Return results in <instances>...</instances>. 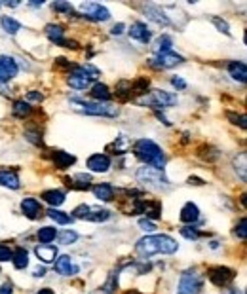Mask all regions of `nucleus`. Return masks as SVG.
<instances>
[{
    "label": "nucleus",
    "instance_id": "17",
    "mask_svg": "<svg viewBox=\"0 0 247 294\" xmlns=\"http://www.w3.org/2000/svg\"><path fill=\"white\" fill-rule=\"evenodd\" d=\"M21 211L25 217H29L31 220H34V219H38L42 215V205L34 200V198H25L21 201Z\"/></svg>",
    "mask_w": 247,
    "mask_h": 294
},
{
    "label": "nucleus",
    "instance_id": "55",
    "mask_svg": "<svg viewBox=\"0 0 247 294\" xmlns=\"http://www.w3.org/2000/svg\"><path fill=\"white\" fill-rule=\"evenodd\" d=\"M126 294H139L137 291H129V293H126Z\"/></svg>",
    "mask_w": 247,
    "mask_h": 294
},
{
    "label": "nucleus",
    "instance_id": "45",
    "mask_svg": "<svg viewBox=\"0 0 247 294\" xmlns=\"http://www.w3.org/2000/svg\"><path fill=\"white\" fill-rule=\"evenodd\" d=\"M228 120H232V124H240V127L242 129H246V116L244 114H240V116H236V114H228Z\"/></svg>",
    "mask_w": 247,
    "mask_h": 294
},
{
    "label": "nucleus",
    "instance_id": "12",
    "mask_svg": "<svg viewBox=\"0 0 247 294\" xmlns=\"http://www.w3.org/2000/svg\"><path fill=\"white\" fill-rule=\"evenodd\" d=\"M184 59L181 55H177V53H173V52H167V53H162V55H156L154 59H151V65L156 67V69H171V67L181 65Z\"/></svg>",
    "mask_w": 247,
    "mask_h": 294
},
{
    "label": "nucleus",
    "instance_id": "48",
    "mask_svg": "<svg viewBox=\"0 0 247 294\" xmlns=\"http://www.w3.org/2000/svg\"><path fill=\"white\" fill-rule=\"evenodd\" d=\"M27 101H42V93H38V91H29L27 93Z\"/></svg>",
    "mask_w": 247,
    "mask_h": 294
},
{
    "label": "nucleus",
    "instance_id": "41",
    "mask_svg": "<svg viewBox=\"0 0 247 294\" xmlns=\"http://www.w3.org/2000/svg\"><path fill=\"white\" fill-rule=\"evenodd\" d=\"M234 233H236L240 239H244V241H246V239H247L246 219H240V222H238V226H236V230H234Z\"/></svg>",
    "mask_w": 247,
    "mask_h": 294
},
{
    "label": "nucleus",
    "instance_id": "34",
    "mask_svg": "<svg viewBox=\"0 0 247 294\" xmlns=\"http://www.w3.org/2000/svg\"><path fill=\"white\" fill-rule=\"evenodd\" d=\"M118 287V272L112 273L110 277H108V281L105 283V287H101L97 293L93 294H114V289Z\"/></svg>",
    "mask_w": 247,
    "mask_h": 294
},
{
    "label": "nucleus",
    "instance_id": "8",
    "mask_svg": "<svg viewBox=\"0 0 247 294\" xmlns=\"http://www.w3.org/2000/svg\"><path fill=\"white\" fill-rule=\"evenodd\" d=\"M80 11H82L84 17L91 19V21H108L110 19V11L105 6L97 4V2H84V4H80Z\"/></svg>",
    "mask_w": 247,
    "mask_h": 294
},
{
    "label": "nucleus",
    "instance_id": "20",
    "mask_svg": "<svg viewBox=\"0 0 247 294\" xmlns=\"http://www.w3.org/2000/svg\"><path fill=\"white\" fill-rule=\"evenodd\" d=\"M91 97L95 99L97 103H110V99H112V93L108 91V87L105 84H101V82H97V84L91 85Z\"/></svg>",
    "mask_w": 247,
    "mask_h": 294
},
{
    "label": "nucleus",
    "instance_id": "2",
    "mask_svg": "<svg viewBox=\"0 0 247 294\" xmlns=\"http://www.w3.org/2000/svg\"><path fill=\"white\" fill-rule=\"evenodd\" d=\"M133 152H135V158L141 159L147 165H151V167L164 169V165H165L164 150L151 139H139L135 143V147H133Z\"/></svg>",
    "mask_w": 247,
    "mask_h": 294
},
{
    "label": "nucleus",
    "instance_id": "38",
    "mask_svg": "<svg viewBox=\"0 0 247 294\" xmlns=\"http://www.w3.org/2000/svg\"><path fill=\"white\" fill-rule=\"evenodd\" d=\"M76 239H78V233H76V231L67 230V231H63V233H59V241L63 243V245H71V243H75Z\"/></svg>",
    "mask_w": 247,
    "mask_h": 294
},
{
    "label": "nucleus",
    "instance_id": "24",
    "mask_svg": "<svg viewBox=\"0 0 247 294\" xmlns=\"http://www.w3.org/2000/svg\"><path fill=\"white\" fill-rule=\"evenodd\" d=\"M42 200L46 201V203H50L52 209H55V207H59V205L65 203V194L61 190H46L42 194Z\"/></svg>",
    "mask_w": 247,
    "mask_h": 294
},
{
    "label": "nucleus",
    "instance_id": "14",
    "mask_svg": "<svg viewBox=\"0 0 247 294\" xmlns=\"http://www.w3.org/2000/svg\"><path fill=\"white\" fill-rule=\"evenodd\" d=\"M129 36L133 38V40H137L141 44H149L152 38V32L149 31V27H147V23H133L131 27H129Z\"/></svg>",
    "mask_w": 247,
    "mask_h": 294
},
{
    "label": "nucleus",
    "instance_id": "16",
    "mask_svg": "<svg viewBox=\"0 0 247 294\" xmlns=\"http://www.w3.org/2000/svg\"><path fill=\"white\" fill-rule=\"evenodd\" d=\"M55 272L61 275H75L78 272V266H75L73 258L69 254H63L59 258H55Z\"/></svg>",
    "mask_w": 247,
    "mask_h": 294
},
{
    "label": "nucleus",
    "instance_id": "27",
    "mask_svg": "<svg viewBox=\"0 0 247 294\" xmlns=\"http://www.w3.org/2000/svg\"><path fill=\"white\" fill-rule=\"evenodd\" d=\"M171 46H173L171 36H167V34H162L160 38H158V40L154 42L152 50H154V53H156V55H162V53L171 52Z\"/></svg>",
    "mask_w": 247,
    "mask_h": 294
},
{
    "label": "nucleus",
    "instance_id": "22",
    "mask_svg": "<svg viewBox=\"0 0 247 294\" xmlns=\"http://www.w3.org/2000/svg\"><path fill=\"white\" fill-rule=\"evenodd\" d=\"M76 161V158L69 152H63V150H55L54 152V163L57 169H67L71 167Z\"/></svg>",
    "mask_w": 247,
    "mask_h": 294
},
{
    "label": "nucleus",
    "instance_id": "30",
    "mask_svg": "<svg viewBox=\"0 0 247 294\" xmlns=\"http://www.w3.org/2000/svg\"><path fill=\"white\" fill-rule=\"evenodd\" d=\"M89 182H91V177L86 175V173H78L73 179H69V184L76 190H87L89 188Z\"/></svg>",
    "mask_w": 247,
    "mask_h": 294
},
{
    "label": "nucleus",
    "instance_id": "5",
    "mask_svg": "<svg viewBox=\"0 0 247 294\" xmlns=\"http://www.w3.org/2000/svg\"><path fill=\"white\" fill-rule=\"evenodd\" d=\"M139 105L154 106V108H167L177 103V95L169 93V91H164V89H152L149 95L137 99Z\"/></svg>",
    "mask_w": 247,
    "mask_h": 294
},
{
    "label": "nucleus",
    "instance_id": "53",
    "mask_svg": "<svg viewBox=\"0 0 247 294\" xmlns=\"http://www.w3.org/2000/svg\"><path fill=\"white\" fill-rule=\"evenodd\" d=\"M225 294H244L242 291H238V289H228Z\"/></svg>",
    "mask_w": 247,
    "mask_h": 294
},
{
    "label": "nucleus",
    "instance_id": "28",
    "mask_svg": "<svg viewBox=\"0 0 247 294\" xmlns=\"http://www.w3.org/2000/svg\"><path fill=\"white\" fill-rule=\"evenodd\" d=\"M11 262H13V266H15L17 270H25V268L29 266V252L25 251L23 247L15 249V251H13V256H11Z\"/></svg>",
    "mask_w": 247,
    "mask_h": 294
},
{
    "label": "nucleus",
    "instance_id": "31",
    "mask_svg": "<svg viewBox=\"0 0 247 294\" xmlns=\"http://www.w3.org/2000/svg\"><path fill=\"white\" fill-rule=\"evenodd\" d=\"M11 112L15 118H25V116H29L32 112L31 105L27 103V101H15L13 106H11Z\"/></svg>",
    "mask_w": 247,
    "mask_h": 294
},
{
    "label": "nucleus",
    "instance_id": "35",
    "mask_svg": "<svg viewBox=\"0 0 247 294\" xmlns=\"http://www.w3.org/2000/svg\"><path fill=\"white\" fill-rule=\"evenodd\" d=\"M55 235H57V230L52 228V226H44L38 230V239L40 243H52L55 239Z\"/></svg>",
    "mask_w": 247,
    "mask_h": 294
},
{
    "label": "nucleus",
    "instance_id": "4",
    "mask_svg": "<svg viewBox=\"0 0 247 294\" xmlns=\"http://www.w3.org/2000/svg\"><path fill=\"white\" fill-rule=\"evenodd\" d=\"M71 105L75 110L82 112V114L89 116H107V118H114L118 114V108L110 103H86V101H80V99H73Z\"/></svg>",
    "mask_w": 247,
    "mask_h": 294
},
{
    "label": "nucleus",
    "instance_id": "10",
    "mask_svg": "<svg viewBox=\"0 0 247 294\" xmlns=\"http://www.w3.org/2000/svg\"><path fill=\"white\" fill-rule=\"evenodd\" d=\"M135 213H145L149 220H152V219H160L162 217V205L158 203V201L137 200L135 201V205H133V213H131V215H135Z\"/></svg>",
    "mask_w": 247,
    "mask_h": 294
},
{
    "label": "nucleus",
    "instance_id": "32",
    "mask_svg": "<svg viewBox=\"0 0 247 294\" xmlns=\"http://www.w3.org/2000/svg\"><path fill=\"white\" fill-rule=\"evenodd\" d=\"M0 25H2V29L8 32V34H15V32L21 29V23L15 21L10 15H4V17L0 19Z\"/></svg>",
    "mask_w": 247,
    "mask_h": 294
},
{
    "label": "nucleus",
    "instance_id": "18",
    "mask_svg": "<svg viewBox=\"0 0 247 294\" xmlns=\"http://www.w3.org/2000/svg\"><path fill=\"white\" fill-rule=\"evenodd\" d=\"M0 184L11 190H17L21 186L17 173H15V171H10V169H0Z\"/></svg>",
    "mask_w": 247,
    "mask_h": 294
},
{
    "label": "nucleus",
    "instance_id": "26",
    "mask_svg": "<svg viewBox=\"0 0 247 294\" xmlns=\"http://www.w3.org/2000/svg\"><path fill=\"white\" fill-rule=\"evenodd\" d=\"M228 73H230V76L234 78V80H238V82H246V76H247V71H246V63L244 61H234V63L228 65Z\"/></svg>",
    "mask_w": 247,
    "mask_h": 294
},
{
    "label": "nucleus",
    "instance_id": "33",
    "mask_svg": "<svg viewBox=\"0 0 247 294\" xmlns=\"http://www.w3.org/2000/svg\"><path fill=\"white\" fill-rule=\"evenodd\" d=\"M48 213V217L52 219V220H55L57 224H69V222H73V217L71 215H67V213H63V211L59 209H50L46 211Z\"/></svg>",
    "mask_w": 247,
    "mask_h": 294
},
{
    "label": "nucleus",
    "instance_id": "29",
    "mask_svg": "<svg viewBox=\"0 0 247 294\" xmlns=\"http://www.w3.org/2000/svg\"><path fill=\"white\" fill-rule=\"evenodd\" d=\"M110 219V211L107 209H91L87 211V215L84 217V220H89V222H105Z\"/></svg>",
    "mask_w": 247,
    "mask_h": 294
},
{
    "label": "nucleus",
    "instance_id": "7",
    "mask_svg": "<svg viewBox=\"0 0 247 294\" xmlns=\"http://www.w3.org/2000/svg\"><path fill=\"white\" fill-rule=\"evenodd\" d=\"M204 279L196 270H186L179 279V287H177V294H200L202 291Z\"/></svg>",
    "mask_w": 247,
    "mask_h": 294
},
{
    "label": "nucleus",
    "instance_id": "11",
    "mask_svg": "<svg viewBox=\"0 0 247 294\" xmlns=\"http://www.w3.org/2000/svg\"><path fill=\"white\" fill-rule=\"evenodd\" d=\"M17 71H19V67H17L13 57H10V55H0V84L10 82L11 78H15Z\"/></svg>",
    "mask_w": 247,
    "mask_h": 294
},
{
    "label": "nucleus",
    "instance_id": "1",
    "mask_svg": "<svg viewBox=\"0 0 247 294\" xmlns=\"http://www.w3.org/2000/svg\"><path fill=\"white\" fill-rule=\"evenodd\" d=\"M179 249V245L177 241L169 237V235H147V237H143L137 241L135 245V251L139 256L143 258H149L152 254H156V252H162V254H171Z\"/></svg>",
    "mask_w": 247,
    "mask_h": 294
},
{
    "label": "nucleus",
    "instance_id": "54",
    "mask_svg": "<svg viewBox=\"0 0 247 294\" xmlns=\"http://www.w3.org/2000/svg\"><path fill=\"white\" fill-rule=\"evenodd\" d=\"M190 184H204V182L200 179H192V177H190Z\"/></svg>",
    "mask_w": 247,
    "mask_h": 294
},
{
    "label": "nucleus",
    "instance_id": "15",
    "mask_svg": "<svg viewBox=\"0 0 247 294\" xmlns=\"http://www.w3.org/2000/svg\"><path fill=\"white\" fill-rule=\"evenodd\" d=\"M145 13H147V17H149L151 21L156 23V25H162V27H167V25H169V19H167L165 11L162 10L160 6L147 4V6H145Z\"/></svg>",
    "mask_w": 247,
    "mask_h": 294
},
{
    "label": "nucleus",
    "instance_id": "46",
    "mask_svg": "<svg viewBox=\"0 0 247 294\" xmlns=\"http://www.w3.org/2000/svg\"><path fill=\"white\" fill-rule=\"evenodd\" d=\"M118 141H122V137H118ZM122 143H124V145H128V139L124 137V141H122ZM112 147L116 148V154H124V152H126V148H128V147H122L120 143H114Z\"/></svg>",
    "mask_w": 247,
    "mask_h": 294
},
{
    "label": "nucleus",
    "instance_id": "3",
    "mask_svg": "<svg viewBox=\"0 0 247 294\" xmlns=\"http://www.w3.org/2000/svg\"><path fill=\"white\" fill-rule=\"evenodd\" d=\"M97 74L99 71L93 69L91 65H82V67H75V71L69 74V78H67V82L71 87H75V89H87V87H91L93 84V80L97 78Z\"/></svg>",
    "mask_w": 247,
    "mask_h": 294
},
{
    "label": "nucleus",
    "instance_id": "36",
    "mask_svg": "<svg viewBox=\"0 0 247 294\" xmlns=\"http://www.w3.org/2000/svg\"><path fill=\"white\" fill-rule=\"evenodd\" d=\"M246 159H247V154L246 152H242L240 154V158L234 159V167H236V173H240V179L246 182L247 175H246Z\"/></svg>",
    "mask_w": 247,
    "mask_h": 294
},
{
    "label": "nucleus",
    "instance_id": "6",
    "mask_svg": "<svg viewBox=\"0 0 247 294\" xmlns=\"http://www.w3.org/2000/svg\"><path fill=\"white\" fill-rule=\"evenodd\" d=\"M137 180L141 184L149 186V188H164V186L169 184L165 175H164V171L156 167H141L137 171Z\"/></svg>",
    "mask_w": 247,
    "mask_h": 294
},
{
    "label": "nucleus",
    "instance_id": "37",
    "mask_svg": "<svg viewBox=\"0 0 247 294\" xmlns=\"http://www.w3.org/2000/svg\"><path fill=\"white\" fill-rule=\"evenodd\" d=\"M116 95H118L120 99L131 97V82H126V80L118 82V85H116Z\"/></svg>",
    "mask_w": 247,
    "mask_h": 294
},
{
    "label": "nucleus",
    "instance_id": "9",
    "mask_svg": "<svg viewBox=\"0 0 247 294\" xmlns=\"http://www.w3.org/2000/svg\"><path fill=\"white\" fill-rule=\"evenodd\" d=\"M207 275H209V281L213 285H217V287H226V285H230L236 279V272L230 270V268H223V266L211 268Z\"/></svg>",
    "mask_w": 247,
    "mask_h": 294
},
{
    "label": "nucleus",
    "instance_id": "21",
    "mask_svg": "<svg viewBox=\"0 0 247 294\" xmlns=\"http://www.w3.org/2000/svg\"><path fill=\"white\" fill-rule=\"evenodd\" d=\"M179 219H181V222H184V224H192V222H196L200 219V209L190 201V203H186L183 209H181Z\"/></svg>",
    "mask_w": 247,
    "mask_h": 294
},
{
    "label": "nucleus",
    "instance_id": "44",
    "mask_svg": "<svg viewBox=\"0 0 247 294\" xmlns=\"http://www.w3.org/2000/svg\"><path fill=\"white\" fill-rule=\"evenodd\" d=\"M139 228L143 231H154L156 230V224L152 220H149V219H141L139 220Z\"/></svg>",
    "mask_w": 247,
    "mask_h": 294
},
{
    "label": "nucleus",
    "instance_id": "43",
    "mask_svg": "<svg viewBox=\"0 0 247 294\" xmlns=\"http://www.w3.org/2000/svg\"><path fill=\"white\" fill-rule=\"evenodd\" d=\"M181 235L186 237V239H198L200 237V231L196 228H181Z\"/></svg>",
    "mask_w": 247,
    "mask_h": 294
},
{
    "label": "nucleus",
    "instance_id": "50",
    "mask_svg": "<svg viewBox=\"0 0 247 294\" xmlns=\"http://www.w3.org/2000/svg\"><path fill=\"white\" fill-rule=\"evenodd\" d=\"M124 29H126V27H124V23H118V25H114V27H112V34H114V36H118V34H122V32H124Z\"/></svg>",
    "mask_w": 247,
    "mask_h": 294
},
{
    "label": "nucleus",
    "instance_id": "51",
    "mask_svg": "<svg viewBox=\"0 0 247 294\" xmlns=\"http://www.w3.org/2000/svg\"><path fill=\"white\" fill-rule=\"evenodd\" d=\"M32 275H34V277H44V275H46V270H44V268H36Z\"/></svg>",
    "mask_w": 247,
    "mask_h": 294
},
{
    "label": "nucleus",
    "instance_id": "23",
    "mask_svg": "<svg viewBox=\"0 0 247 294\" xmlns=\"http://www.w3.org/2000/svg\"><path fill=\"white\" fill-rule=\"evenodd\" d=\"M91 190H93V196L99 201H112V198H114V188L110 184H107V182H101V184L93 186Z\"/></svg>",
    "mask_w": 247,
    "mask_h": 294
},
{
    "label": "nucleus",
    "instance_id": "25",
    "mask_svg": "<svg viewBox=\"0 0 247 294\" xmlns=\"http://www.w3.org/2000/svg\"><path fill=\"white\" fill-rule=\"evenodd\" d=\"M46 36L57 46H63L65 44V31L61 25H48L46 27Z\"/></svg>",
    "mask_w": 247,
    "mask_h": 294
},
{
    "label": "nucleus",
    "instance_id": "13",
    "mask_svg": "<svg viewBox=\"0 0 247 294\" xmlns=\"http://www.w3.org/2000/svg\"><path fill=\"white\" fill-rule=\"evenodd\" d=\"M86 165L91 173H107L110 167V158L107 154H93V156H89Z\"/></svg>",
    "mask_w": 247,
    "mask_h": 294
},
{
    "label": "nucleus",
    "instance_id": "47",
    "mask_svg": "<svg viewBox=\"0 0 247 294\" xmlns=\"http://www.w3.org/2000/svg\"><path fill=\"white\" fill-rule=\"evenodd\" d=\"M171 84L177 87V89H184L186 87V82H184L183 78H179V76H175V78H171Z\"/></svg>",
    "mask_w": 247,
    "mask_h": 294
},
{
    "label": "nucleus",
    "instance_id": "40",
    "mask_svg": "<svg viewBox=\"0 0 247 294\" xmlns=\"http://www.w3.org/2000/svg\"><path fill=\"white\" fill-rule=\"evenodd\" d=\"M211 21H213V25H215L219 31L230 36V27H228V23H226L225 19H221V17H211Z\"/></svg>",
    "mask_w": 247,
    "mask_h": 294
},
{
    "label": "nucleus",
    "instance_id": "49",
    "mask_svg": "<svg viewBox=\"0 0 247 294\" xmlns=\"http://www.w3.org/2000/svg\"><path fill=\"white\" fill-rule=\"evenodd\" d=\"M0 294H13V289H11V283H4L0 287Z\"/></svg>",
    "mask_w": 247,
    "mask_h": 294
},
{
    "label": "nucleus",
    "instance_id": "52",
    "mask_svg": "<svg viewBox=\"0 0 247 294\" xmlns=\"http://www.w3.org/2000/svg\"><path fill=\"white\" fill-rule=\"evenodd\" d=\"M38 294H55V293L52 291V289H40V291H38Z\"/></svg>",
    "mask_w": 247,
    "mask_h": 294
},
{
    "label": "nucleus",
    "instance_id": "19",
    "mask_svg": "<svg viewBox=\"0 0 247 294\" xmlns=\"http://www.w3.org/2000/svg\"><path fill=\"white\" fill-rule=\"evenodd\" d=\"M34 252H36V256L46 264L55 262V258H57V247L50 245V243H44V245H40V247H36Z\"/></svg>",
    "mask_w": 247,
    "mask_h": 294
},
{
    "label": "nucleus",
    "instance_id": "42",
    "mask_svg": "<svg viewBox=\"0 0 247 294\" xmlns=\"http://www.w3.org/2000/svg\"><path fill=\"white\" fill-rule=\"evenodd\" d=\"M11 256H13V251L10 247L0 245V262H8V260H11Z\"/></svg>",
    "mask_w": 247,
    "mask_h": 294
},
{
    "label": "nucleus",
    "instance_id": "39",
    "mask_svg": "<svg viewBox=\"0 0 247 294\" xmlns=\"http://www.w3.org/2000/svg\"><path fill=\"white\" fill-rule=\"evenodd\" d=\"M52 8H54V10H57V11H63V13H67V15H71V13H73V6H71V4H69V2H54V4H52Z\"/></svg>",
    "mask_w": 247,
    "mask_h": 294
}]
</instances>
